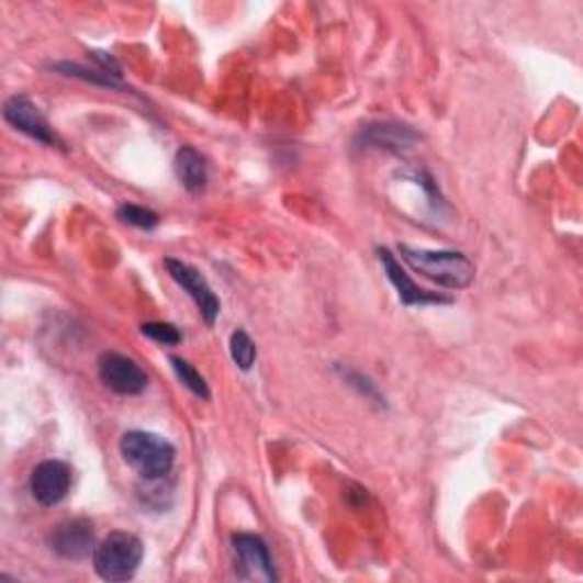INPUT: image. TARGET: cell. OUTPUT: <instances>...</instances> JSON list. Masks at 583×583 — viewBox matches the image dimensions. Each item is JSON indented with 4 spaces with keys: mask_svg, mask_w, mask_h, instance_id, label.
Instances as JSON below:
<instances>
[{
    "mask_svg": "<svg viewBox=\"0 0 583 583\" xmlns=\"http://www.w3.org/2000/svg\"><path fill=\"white\" fill-rule=\"evenodd\" d=\"M71 468L65 463V460H44L35 470L33 477H30V493H33V500L44 506H57L59 502H65L71 490Z\"/></svg>",
    "mask_w": 583,
    "mask_h": 583,
    "instance_id": "7",
    "label": "cell"
},
{
    "mask_svg": "<svg viewBox=\"0 0 583 583\" xmlns=\"http://www.w3.org/2000/svg\"><path fill=\"white\" fill-rule=\"evenodd\" d=\"M55 554L67 561H82L94 551V525L89 519H71L51 536Z\"/></svg>",
    "mask_w": 583,
    "mask_h": 583,
    "instance_id": "9",
    "label": "cell"
},
{
    "mask_svg": "<svg viewBox=\"0 0 583 583\" xmlns=\"http://www.w3.org/2000/svg\"><path fill=\"white\" fill-rule=\"evenodd\" d=\"M419 139H422L419 133H415L411 126H402V124H372V126L362 128L358 135L360 146L392 150V153L408 150Z\"/></svg>",
    "mask_w": 583,
    "mask_h": 583,
    "instance_id": "11",
    "label": "cell"
},
{
    "mask_svg": "<svg viewBox=\"0 0 583 583\" xmlns=\"http://www.w3.org/2000/svg\"><path fill=\"white\" fill-rule=\"evenodd\" d=\"M116 217L124 224H128V226L144 228V231H150V228H156L160 224L158 212H153V210H148L144 205H135V203L119 205Z\"/></svg>",
    "mask_w": 583,
    "mask_h": 583,
    "instance_id": "15",
    "label": "cell"
},
{
    "mask_svg": "<svg viewBox=\"0 0 583 583\" xmlns=\"http://www.w3.org/2000/svg\"><path fill=\"white\" fill-rule=\"evenodd\" d=\"M119 451L128 468H133L146 481L165 479L176 463L173 445L167 438L148 431H128L121 438Z\"/></svg>",
    "mask_w": 583,
    "mask_h": 583,
    "instance_id": "2",
    "label": "cell"
},
{
    "mask_svg": "<svg viewBox=\"0 0 583 583\" xmlns=\"http://www.w3.org/2000/svg\"><path fill=\"white\" fill-rule=\"evenodd\" d=\"M171 367H173V372L178 377V381L186 385L192 394L201 396V399H210V388L205 383V379L197 372V367L188 360H182V358H171Z\"/></svg>",
    "mask_w": 583,
    "mask_h": 583,
    "instance_id": "14",
    "label": "cell"
},
{
    "mask_svg": "<svg viewBox=\"0 0 583 583\" xmlns=\"http://www.w3.org/2000/svg\"><path fill=\"white\" fill-rule=\"evenodd\" d=\"M165 267H167L171 279L192 296V301L197 303V309H199L201 317L205 319V324H214V319H217L222 313V303H220L217 294L212 292L210 283L205 281V276L199 269H194L192 265L176 260V258H167Z\"/></svg>",
    "mask_w": 583,
    "mask_h": 583,
    "instance_id": "5",
    "label": "cell"
},
{
    "mask_svg": "<svg viewBox=\"0 0 583 583\" xmlns=\"http://www.w3.org/2000/svg\"><path fill=\"white\" fill-rule=\"evenodd\" d=\"M142 333L162 347H176L182 343L180 330L167 322H148L142 326Z\"/></svg>",
    "mask_w": 583,
    "mask_h": 583,
    "instance_id": "16",
    "label": "cell"
},
{
    "mask_svg": "<svg viewBox=\"0 0 583 583\" xmlns=\"http://www.w3.org/2000/svg\"><path fill=\"white\" fill-rule=\"evenodd\" d=\"M99 377L116 394L135 396L148 388V374L142 370V365L116 351H108L101 356Z\"/></svg>",
    "mask_w": 583,
    "mask_h": 583,
    "instance_id": "6",
    "label": "cell"
},
{
    "mask_svg": "<svg viewBox=\"0 0 583 583\" xmlns=\"http://www.w3.org/2000/svg\"><path fill=\"white\" fill-rule=\"evenodd\" d=\"M235 572L244 581H265L271 583L279 579L273 570L267 542L256 534H235L233 536Z\"/></svg>",
    "mask_w": 583,
    "mask_h": 583,
    "instance_id": "4",
    "label": "cell"
},
{
    "mask_svg": "<svg viewBox=\"0 0 583 583\" xmlns=\"http://www.w3.org/2000/svg\"><path fill=\"white\" fill-rule=\"evenodd\" d=\"M144 559V545L135 534L112 531L94 549V570L105 581H128Z\"/></svg>",
    "mask_w": 583,
    "mask_h": 583,
    "instance_id": "3",
    "label": "cell"
},
{
    "mask_svg": "<svg viewBox=\"0 0 583 583\" xmlns=\"http://www.w3.org/2000/svg\"><path fill=\"white\" fill-rule=\"evenodd\" d=\"M379 260L383 265V271L390 279V283L394 285L399 299H402L404 305H428V303H451L449 296L436 294V292H428L422 290L419 285L413 283L411 276L406 273V269L399 265V260L392 256L390 249H379Z\"/></svg>",
    "mask_w": 583,
    "mask_h": 583,
    "instance_id": "10",
    "label": "cell"
},
{
    "mask_svg": "<svg viewBox=\"0 0 583 583\" xmlns=\"http://www.w3.org/2000/svg\"><path fill=\"white\" fill-rule=\"evenodd\" d=\"M173 171L180 186L192 194H201L208 188V165L201 153L192 146L178 148L173 158Z\"/></svg>",
    "mask_w": 583,
    "mask_h": 583,
    "instance_id": "12",
    "label": "cell"
},
{
    "mask_svg": "<svg viewBox=\"0 0 583 583\" xmlns=\"http://www.w3.org/2000/svg\"><path fill=\"white\" fill-rule=\"evenodd\" d=\"M3 116L8 124L16 128L19 133L33 137L46 146H59V139L48 126V121L27 97H12L3 108Z\"/></svg>",
    "mask_w": 583,
    "mask_h": 583,
    "instance_id": "8",
    "label": "cell"
},
{
    "mask_svg": "<svg viewBox=\"0 0 583 583\" xmlns=\"http://www.w3.org/2000/svg\"><path fill=\"white\" fill-rule=\"evenodd\" d=\"M231 358L235 360V365L239 367L242 372H249L256 358H258V349H256V343L251 340V335L244 330V328H237L233 335H231Z\"/></svg>",
    "mask_w": 583,
    "mask_h": 583,
    "instance_id": "13",
    "label": "cell"
},
{
    "mask_svg": "<svg viewBox=\"0 0 583 583\" xmlns=\"http://www.w3.org/2000/svg\"><path fill=\"white\" fill-rule=\"evenodd\" d=\"M399 256L424 279L434 281L449 290H466L474 281V265L468 256L458 251H428V249H413L408 244L399 247Z\"/></svg>",
    "mask_w": 583,
    "mask_h": 583,
    "instance_id": "1",
    "label": "cell"
}]
</instances>
